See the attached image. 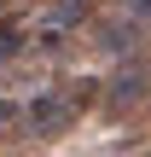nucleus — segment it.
I'll return each instance as SVG.
<instances>
[{"mask_svg":"<svg viewBox=\"0 0 151 157\" xmlns=\"http://www.w3.org/2000/svg\"><path fill=\"white\" fill-rule=\"evenodd\" d=\"M87 47L105 52V58H116V64H128L134 47H140V23H134L128 12H122V17H93V23H87Z\"/></svg>","mask_w":151,"mask_h":157,"instance_id":"obj_3","label":"nucleus"},{"mask_svg":"<svg viewBox=\"0 0 151 157\" xmlns=\"http://www.w3.org/2000/svg\"><path fill=\"white\" fill-rule=\"evenodd\" d=\"M99 99H105V82H93V76L58 82V87H47V93L29 99V111H23V134H29V140H64Z\"/></svg>","mask_w":151,"mask_h":157,"instance_id":"obj_1","label":"nucleus"},{"mask_svg":"<svg viewBox=\"0 0 151 157\" xmlns=\"http://www.w3.org/2000/svg\"><path fill=\"white\" fill-rule=\"evenodd\" d=\"M140 157H151V151H140Z\"/></svg>","mask_w":151,"mask_h":157,"instance_id":"obj_6","label":"nucleus"},{"mask_svg":"<svg viewBox=\"0 0 151 157\" xmlns=\"http://www.w3.org/2000/svg\"><path fill=\"white\" fill-rule=\"evenodd\" d=\"M122 12H128V17L140 23V17H151V0H122Z\"/></svg>","mask_w":151,"mask_h":157,"instance_id":"obj_5","label":"nucleus"},{"mask_svg":"<svg viewBox=\"0 0 151 157\" xmlns=\"http://www.w3.org/2000/svg\"><path fill=\"white\" fill-rule=\"evenodd\" d=\"M151 105V64L145 58H128V64H116V76L105 82V99H99V111L111 117V122H128V117H140Z\"/></svg>","mask_w":151,"mask_h":157,"instance_id":"obj_2","label":"nucleus"},{"mask_svg":"<svg viewBox=\"0 0 151 157\" xmlns=\"http://www.w3.org/2000/svg\"><path fill=\"white\" fill-rule=\"evenodd\" d=\"M0 128H23V111H17L12 99H0Z\"/></svg>","mask_w":151,"mask_h":157,"instance_id":"obj_4","label":"nucleus"}]
</instances>
